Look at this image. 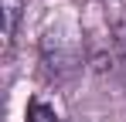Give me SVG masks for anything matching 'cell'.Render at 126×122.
Returning a JSON list of instances; mask_svg holds the SVG:
<instances>
[{
	"mask_svg": "<svg viewBox=\"0 0 126 122\" xmlns=\"http://www.w3.org/2000/svg\"><path fill=\"white\" fill-rule=\"evenodd\" d=\"M116 64H119V75L126 78V7L119 14V24H116Z\"/></svg>",
	"mask_w": 126,
	"mask_h": 122,
	"instance_id": "obj_3",
	"label": "cell"
},
{
	"mask_svg": "<svg viewBox=\"0 0 126 122\" xmlns=\"http://www.w3.org/2000/svg\"><path fill=\"white\" fill-rule=\"evenodd\" d=\"M24 122H65L62 115H58V109L51 105V102L44 98H27V105H24Z\"/></svg>",
	"mask_w": 126,
	"mask_h": 122,
	"instance_id": "obj_2",
	"label": "cell"
},
{
	"mask_svg": "<svg viewBox=\"0 0 126 122\" xmlns=\"http://www.w3.org/2000/svg\"><path fill=\"white\" fill-rule=\"evenodd\" d=\"M24 10H27V0H0V17H3L0 44H3V58L14 54V44H17V31H21Z\"/></svg>",
	"mask_w": 126,
	"mask_h": 122,
	"instance_id": "obj_1",
	"label": "cell"
}]
</instances>
